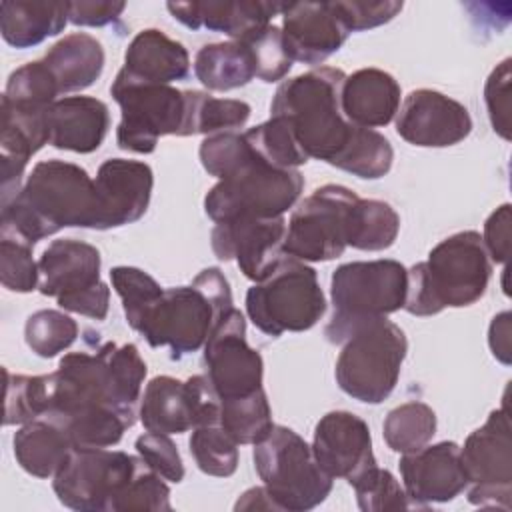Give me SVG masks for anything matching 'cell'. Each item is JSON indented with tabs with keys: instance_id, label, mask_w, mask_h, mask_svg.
I'll list each match as a JSON object with an SVG mask.
<instances>
[{
	"instance_id": "obj_10",
	"label": "cell",
	"mask_w": 512,
	"mask_h": 512,
	"mask_svg": "<svg viewBox=\"0 0 512 512\" xmlns=\"http://www.w3.org/2000/svg\"><path fill=\"white\" fill-rule=\"evenodd\" d=\"M110 94L122 112L116 128L122 150L152 154L162 136H188V90L146 82L120 68Z\"/></svg>"
},
{
	"instance_id": "obj_35",
	"label": "cell",
	"mask_w": 512,
	"mask_h": 512,
	"mask_svg": "<svg viewBox=\"0 0 512 512\" xmlns=\"http://www.w3.org/2000/svg\"><path fill=\"white\" fill-rule=\"evenodd\" d=\"M188 106V136L234 132L242 128L252 114L250 104L244 100L214 98L200 90H188Z\"/></svg>"
},
{
	"instance_id": "obj_48",
	"label": "cell",
	"mask_w": 512,
	"mask_h": 512,
	"mask_svg": "<svg viewBox=\"0 0 512 512\" xmlns=\"http://www.w3.org/2000/svg\"><path fill=\"white\" fill-rule=\"evenodd\" d=\"M138 456L154 470L158 472L164 480L168 482H182L184 478V464L180 458V452L176 444L172 442L170 434H156V432H146L136 438L134 444Z\"/></svg>"
},
{
	"instance_id": "obj_11",
	"label": "cell",
	"mask_w": 512,
	"mask_h": 512,
	"mask_svg": "<svg viewBox=\"0 0 512 512\" xmlns=\"http://www.w3.org/2000/svg\"><path fill=\"white\" fill-rule=\"evenodd\" d=\"M304 178L298 168H276L252 156L232 174L218 180L204 198V210L214 222L232 218H278L300 198Z\"/></svg>"
},
{
	"instance_id": "obj_47",
	"label": "cell",
	"mask_w": 512,
	"mask_h": 512,
	"mask_svg": "<svg viewBox=\"0 0 512 512\" xmlns=\"http://www.w3.org/2000/svg\"><path fill=\"white\" fill-rule=\"evenodd\" d=\"M242 42L248 44V48L252 50L254 64H256V78H260L262 82H268V84L278 82L290 72L292 58L286 52L282 28L268 24L266 28H262L260 32L252 34Z\"/></svg>"
},
{
	"instance_id": "obj_24",
	"label": "cell",
	"mask_w": 512,
	"mask_h": 512,
	"mask_svg": "<svg viewBox=\"0 0 512 512\" xmlns=\"http://www.w3.org/2000/svg\"><path fill=\"white\" fill-rule=\"evenodd\" d=\"M286 2L270 0H194V2H168L166 8L174 20L190 30L208 28L222 32L232 40H246L282 14Z\"/></svg>"
},
{
	"instance_id": "obj_1",
	"label": "cell",
	"mask_w": 512,
	"mask_h": 512,
	"mask_svg": "<svg viewBox=\"0 0 512 512\" xmlns=\"http://www.w3.org/2000/svg\"><path fill=\"white\" fill-rule=\"evenodd\" d=\"M100 226V202L90 174L66 160H42L16 196L2 202L0 234L36 244L62 228Z\"/></svg>"
},
{
	"instance_id": "obj_53",
	"label": "cell",
	"mask_w": 512,
	"mask_h": 512,
	"mask_svg": "<svg viewBox=\"0 0 512 512\" xmlns=\"http://www.w3.org/2000/svg\"><path fill=\"white\" fill-rule=\"evenodd\" d=\"M510 320H512V314L506 310V312H500L498 316L492 318L490 322V328H488V344H490V350L494 354L496 360H500L502 364H510Z\"/></svg>"
},
{
	"instance_id": "obj_50",
	"label": "cell",
	"mask_w": 512,
	"mask_h": 512,
	"mask_svg": "<svg viewBox=\"0 0 512 512\" xmlns=\"http://www.w3.org/2000/svg\"><path fill=\"white\" fill-rule=\"evenodd\" d=\"M510 78V58H504L490 72L484 86L490 124L504 140H510Z\"/></svg>"
},
{
	"instance_id": "obj_30",
	"label": "cell",
	"mask_w": 512,
	"mask_h": 512,
	"mask_svg": "<svg viewBox=\"0 0 512 512\" xmlns=\"http://www.w3.org/2000/svg\"><path fill=\"white\" fill-rule=\"evenodd\" d=\"M42 62L54 76L60 94L80 92L100 78L104 70V48L94 36L72 32L52 44Z\"/></svg>"
},
{
	"instance_id": "obj_15",
	"label": "cell",
	"mask_w": 512,
	"mask_h": 512,
	"mask_svg": "<svg viewBox=\"0 0 512 512\" xmlns=\"http://www.w3.org/2000/svg\"><path fill=\"white\" fill-rule=\"evenodd\" d=\"M468 476V500L476 506L510 510L512 496V440L508 410H492L460 448Z\"/></svg>"
},
{
	"instance_id": "obj_43",
	"label": "cell",
	"mask_w": 512,
	"mask_h": 512,
	"mask_svg": "<svg viewBox=\"0 0 512 512\" xmlns=\"http://www.w3.org/2000/svg\"><path fill=\"white\" fill-rule=\"evenodd\" d=\"M356 492L358 508L364 512H384V510H406L412 508L404 486L394 478V474L378 464L368 468L350 484Z\"/></svg>"
},
{
	"instance_id": "obj_9",
	"label": "cell",
	"mask_w": 512,
	"mask_h": 512,
	"mask_svg": "<svg viewBox=\"0 0 512 512\" xmlns=\"http://www.w3.org/2000/svg\"><path fill=\"white\" fill-rule=\"evenodd\" d=\"M256 472L282 512H306L320 506L332 492V476H328L306 444L292 428L276 426L270 434L254 444Z\"/></svg>"
},
{
	"instance_id": "obj_33",
	"label": "cell",
	"mask_w": 512,
	"mask_h": 512,
	"mask_svg": "<svg viewBox=\"0 0 512 512\" xmlns=\"http://www.w3.org/2000/svg\"><path fill=\"white\" fill-rule=\"evenodd\" d=\"M382 434L390 450L398 454L416 452L436 434V414L424 402H404L388 412Z\"/></svg>"
},
{
	"instance_id": "obj_37",
	"label": "cell",
	"mask_w": 512,
	"mask_h": 512,
	"mask_svg": "<svg viewBox=\"0 0 512 512\" xmlns=\"http://www.w3.org/2000/svg\"><path fill=\"white\" fill-rule=\"evenodd\" d=\"M4 426L26 424L50 410V374L24 376L4 370Z\"/></svg>"
},
{
	"instance_id": "obj_14",
	"label": "cell",
	"mask_w": 512,
	"mask_h": 512,
	"mask_svg": "<svg viewBox=\"0 0 512 512\" xmlns=\"http://www.w3.org/2000/svg\"><path fill=\"white\" fill-rule=\"evenodd\" d=\"M140 456L108 448H72L52 476L60 504L78 512H112Z\"/></svg>"
},
{
	"instance_id": "obj_19",
	"label": "cell",
	"mask_w": 512,
	"mask_h": 512,
	"mask_svg": "<svg viewBox=\"0 0 512 512\" xmlns=\"http://www.w3.org/2000/svg\"><path fill=\"white\" fill-rule=\"evenodd\" d=\"M396 132L420 148H446L472 132V118L464 104L430 88L412 90L396 114Z\"/></svg>"
},
{
	"instance_id": "obj_8",
	"label": "cell",
	"mask_w": 512,
	"mask_h": 512,
	"mask_svg": "<svg viewBox=\"0 0 512 512\" xmlns=\"http://www.w3.org/2000/svg\"><path fill=\"white\" fill-rule=\"evenodd\" d=\"M246 312L252 324L272 338L310 330L326 312L316 270L284 254L266 278L248 288Z\"/></svg>"
},
{
	"instance_id": "obj_23",
	"label": "cell",
	"mask_w": 512,
	"mask_h": 512,
	"mask_svg": "<svg viewBox=\"0 0 512 512\" xmlns=\"http://www.w3.org/2000/svg\"><path fill=\"white\" fill-rule=\"evenodd\" d=\"M94 184L100 202L98 230H110L132 224L146 214L154 174L146 162L110 158L100 164Z\"/></svg>"
},
{
	"instance_id": "obj_34",
	"label": "cell",
	"mask_w": 512,
	"mask_h": 512,
	"mask_svg": "<svg viewBox=\"0 0 512 512\" xmlns=\"http://www.w3.org/2000/svg\"><path fill=\"white\" fill-rule=\"evenodd\" d=\"M398 232L400 216L388 202L360 198L354 206L348 246L366 252L386 250L394 244Z\"/></svg>"
},
{
	"instance_id": "obj_3",
	"label": "cell",
	"mask_w": 512,
	"mask_h": 512,
	"mask_svg": "<svg viewBox=\"0 0 512 512\" xmlns=\"http://www.w3.org/2000/svg\"><path fill=\"white\" fill-rule=\"evenodd\" d=\"M344 78L340 68L318 66L284 80L272 98V116L288 122L308 160L336 166L358 130L340 106Z\"/></svg>"
},
{
	"instance_id": "obj_29",
	"label": "cell",
	"mask_w": 512,
	"mask_h": 512,
	"mask_svg": "<svg viewBox=\"0 0 512 512\" xmlns=\"http://www.w3.org/2000/svg\"><path fill=\"white\" fill-rule=\"evenodd\" d=\"M12 446L20 468L36 478L54 476L74 448L68 430L48 414L22 424Z\"/></svg>"
},
{
	"instance_id": "obj_45",
	"label": "cell",
	"mask_w": 512,
	"mask_h": 512,
	"mask_svg": "<svg viewBox=\"0 0 512 512\" xmlns=\"http://www.w3.org/2000/svg\"><path fill=\"white\" fill-rule=\"evenodd\" d=\"M32 244L0 234V280L12 292H32L40 284L38 262L32 258Z\"/></svg>"
},
{
	"instance_id": "obj_54",
	"label": "cell",
	"mask_w": 512,
	"mask_h": 512,
	"mask_svg": "<svg viewBox=\"0 0 512 512\" xmlns=\"http://www.w3.org/2000/svg\"><path fill=\"white\" fill-rule=\"evenodd\" d=\"M234 510H278V508H276V504L272 502V498L268 496L266 488H264V486H256V488L246 490V492L238 498Z\"/></svg>"
},
{
	"instance_id": "obj_16",
	"label": "cell",
	"mask_w": 512,
	"mask_h": 512,
	"mask_svg": "<svg viewBox=\"0 0 512 512\" xmlns=\"http://www.w3.org/2000/svg\"><path fill=\"white\" fill-rule=\"evenodd\" d=\"M140 422L146 432L182 434L202 424L220 422V398L206 374L176 380L152 378L140 398Z\"/></svg>"
},
{
	"instance_id": "obj_25",
	"label": "cell",
	"mask_w": 512,
	"mask_h": 512,
	"mask_svg": "<svg viewBox=\"0 0 512 512\" xmlns=\"http://www.w3.org/2000/svg\"><path fill=\"white\" fill-rule=\"evenodd\" d=\"M46 124L50 146L90 154L108 134L110 110L94 96H64L46 110Z\"/></svg>"
},
{
	"instance_id": "obj_12",
	"label": "cell",
	"mask_w": 512,
	"mask_h": 512,
	"mask_svg": "<svg viewBox=\"0 0 512 512\" xmlns=\"http://www.w3.org/2000/svg\"><path fill=\"white\" fill-rule=\"evenodd\" d=\"M100 264L96 246L76 238L54 240L38 260V290L56 298L62 310L104 320L110 308V288L100 280Z\"/></svg>"
},
{
	"instance_id": "obj_4",
	"label": "cell",
	"mask_w": 512,
	"mask_h": 512,
	"mask_svg": "<svg viewBox=\"0 0 512 512\" xmlns=\"http://www.w3.org/2000/svg\"><path fill=\"white\" fill-rule=\"evenodd\" d=\"M492 274V262L476 230L456 232L438 242L426 262L406 270L404 310L412 316H434L444 308L478 302Z\"/></svg>"
},
{
	"instance_id": "obj_49",
	"label": "cell",
	"mask_w": 512,
	"mask_h": 512,
	"mask_svg": "<svg viewBox=\"0 0 512 512\" xmlns=\"http://www.w3.org/2000/svg\"><path fill=\"white\" fill-rule=\"evenodd\" d=\"M332 6L350 32H362L382 26L398 16L404 8V4L398 0H348L332 2Z\"/></svg>"
},
{
	"instance_id": "obj_31",
	"label": "cell",
	"mask_w": 512,
	"mask_h": 512,
	"mask_svg": "<svg viewBox=\"0 0 512 512\" xmlns=\"http://www.w3.org/2000/svg\"><path fill=\"white\" fill-rule=\"evenodd\" d=\"M194 74L204 88L228 92L252 82L256 78V64L248 44L238 40L214 42L196 52Z\"/></svg>"
},
{
	"instance_id": "obj_44",
	"label": "cell",
	"mask_w": 512,
	"mask_h": 512,
	"mask_svg": "<svg viewBox=\"0 0 512 512\" xmlns=\"http://www.w3.org/2000/svg\"><path fill=\"white\" fill-rule=\"evenodd\" d=\"M126 510H154V512L172 510L168 484L142 458L134 476L118 496L112 512H126Z\"/></svg>"
},
{
	"instance_id": "obj_39",
	"label": "cell",
	"mask_w": 512,
	"mask_h": 512,
	"mask_svg": "<svg viewBox=\"0 0 512 512\" xmlns=\"http://www.w3.org/2000/svg\"><path fill=\"white\" fill-rule=\"evenodd\" d=\"M190 454L196 466L216 478H228L238 468V442L222 428L220 422L202 424L192 430Z\"/></svg>"
},
{
	"instance_id": "obj_38",
	"label": "cell",
	"mask_w": 512,
	"mask_h": 512,
	"mask_svg": "<svg viewBox=\"0 0 512 512\" xmlns=\"http://www.w3.org/2000/svg\"><path fill=\"white\" fill-rule=\"evenodd\" d=\"M392 160L394 150L390 140L372 128L358 126L350 146L336 162V168L364 180H376L390 172Z\"/></svg>"
},
{
	"instance_id": "obj_17",
	"label": "cell",
	"mask_w": 512,
	"mask_h": 512,
	"mask_svg": "<svg viewBox=\"0 0 512 512\" xmlns=\"http://www.w3.org/2000/svg\"><path fill=\"white\" fill-rule=\"evenodd\" d=\"M204 366L220 400L248 396L262 388L264 362L246 342L244 314L232 308L216 324L204 344Z\"/></svg>"
},
{
	"instance_id": "obj_6",
	"label": "cell",
	"mask_w": 512,
	"mask_h": 512,
	"mask_svg": "<svg viewBox=\"0 0 512 512\" xmlns=\"http://www.w3.org/2000/svg\"><path fill=\"white\" fill-rule=\"evenodd\" d=\"M330 298L334 312L324 336L342 344L360 324L404 308L406 268L390 258L342 264L332 272Z\"/></svg>"
},
{
	"instance_id": "obj_13",
	"label": "cell",
	"mask_w": 512,
	"mask_h": 512,
	"mask_svg": "<svg viewBox=\"0 0 512 512\" xmlns=\"http://www.w3.org/2000/svg\"><path fill=\"white\" fill-rule=\"evenodd\" d=\"M356 192L340 184H324L306 196L286 224L284 254L302 262H326L348 248Z\"/></svg>"
},
{
	"instance_id": "obj_51",
	"label": "cell",
	"mask_w": 512,
	"mask_h": 512,
	"mask_svg": "<svg viewBox=\"0 0 512 512\" xmlns=\"http://www.w3.org/2000/svg\"><path fill=\"white\" fill-rule=\"evenodd\" d=\"M484 248L490 262L504 264L510 256V204L496 208L484 222Z\"/></svg>"
},
{
	"instance_id": "obj_20",
	"label": "cell",
	"mask_w": 512,
	"mask_h": 512,
	"mask_svg": "<svg viewBox=\"0 0 512 512\" xmlns=\"http://www.w3.org/2000/svg\"><path fill=\"white\" fill-rule=\"evenodd\" d=\"M312 454L328 476L344 478L348 484L378 464L368 424L346 410H332L318 420Z\"/></svg>"
},
{
	"instance_id": "obj_46",
	"label": "cell",
	"mask_w": 512,
	"mask_h": 512,
	"mask_svg": "<svg viewBox=\"0 0 512 512\" xmlns=\"http://www.w3.org/2000/svg\"><path fill=\"white\" fill-rule=\"evenodd\" d=\"M198 156L204 170L210 176L222 180L252 156V146L244 134L220 132L202 140Z\"/></svg>"
},
{
	"instance_id": "obj_27",
	"label": "cell",
	"mask_w": 512,
	"mask_h": 512,
	"mask_svg": "<svg viewBox=\"0 0 512 512\" xmlns=\"http://www.w3.org/2000/svg\"><path fill=\"white\" fill-rule=\"evenodd\" d=\"M122 70L146 82L172 84L188 78L190 56L178 40L158 28H146L130 40Z\"/></svg>"
},
{
	"instance_id": "obj_40",
	"label": "cell",
	"mask_w": 512,
	"mask_h": 512,
	"mask_svg": "<svg viewBox=\"0 0 512 512\" xmlns=\"http://www.w3.org/2000/svg\"><path fill=\"white\" fill-rule=\"evenodd\" d=\"M254 152L276 168H298L308 162L292 128L284 118L270 116V120L244 132Z\"/></svg>"
},
{
	"instance_id": "obj_52",
	"label": "cell",
	"mask_w": 512,
	"mask_h": 512,
	"mask_svg": "<svg viewBox=\"0 0 512 512\" xmlns=\"http://www.w3.org/2000/svg\"><path fill=\"white\" fill-rule=\"evenodd\" d=\"M126 2H68V22L76 26H106L120 18Z\"/></svg>"
},
{
	"instance_id": "obj_41",
	"label": "cell",
	"mask_w": 512,
	"mask_h": 512,
	"mask_svg": "<svg viewBox=\"0 0 512 512\" xmlns=\"http://www.w3.org/2000/svg\"><path fill=\"white\" fill-rule=\"evenodd\" d=\"M78 338V324L72 316L44 308L28 316L24 326V340L28 348L40 358H54L68 350Z\"/></svg>"
},
{
	"instance_id": "obj_18",
	"label": "cell",
	"mask_w": 512,
	"mask_h": 512,
	"mask_svg": "<svg viewBox=\"0 0 512 512\" xmlns=\"http://www.w3.org/2000/svg\"><path fill=\"white\" fill-rule=\"evenodd\" d=\"M286 220L278 218H232L216 222L210 234V244L216 258L236 260L240 272L260 282L284 256Z\"/></svg>"
},
{
	"instance_id": "obj_2",
	"label": "cell",
	"mask_w": 512,
	"mask_h": 512,
	"mask_svg": "<svg viewBox=\"0 0 512 512\" xmlns=\"http://www.w3.org/2000/svg\"><path fill=\"white\" fill-rule=\"evenodd\" d=\"M146 362L134 344H102L94 354L70 352L50 372V410L72 414L96 406H116L136 412Z\"/></svg>"
},
{
	"instance_id": "obj_26",
	"label": "cell",
	"mask_w": 512,
	"mask_h": 512,
	"mask_svg": "<svg viewBox=\"0 0 512 512\" xmlns=\"http://www.w3.org/2000/svg\"><path fill=\"white\" fill-rule=\"evenodd\" d=\"M400 96V84L392 74L380 68H360L344 78L340 106L352 124L374 130L392 122Z\"/></svg>"
},
{
	"instance_id": "obj_42",
	"label": "cell",
	"mask_w": 512,
	"mask_h": 512,
	"mask_svg": "<svg viewBox=\"0 0 512 512\" xmlns=\"http://www.w3.org/2000/svg\"><path fill=\"white\" fill-rule=\"evenodd\" d=\"M112 288L122 300L128 326L134 330L148 308L162 296L164 288L144 270L134 266H116L110 270Z\"/></svg>"
},
{
	"instance_id": "obj_32",
	"label": "cell",
	"mask_w": 512,
	"mask_h": 512,
	"mask_svg": "<svg viewBox=\"0 0 512 512\" xmlns=\"http://www.w3.org/2000/svg\"><path fill=\"white\" fill-rule=\"evenodd\" d=\"M220 424L240 444H258L274 428L264 388L230 400H220Z\"/></svg>"
},
{
	"instance_id": "obj_7",
	"label": "cell",
	"mask_w": 512,
	"mask_h": 512,
	"mask_svg": "<svg viewBox=\"0 0 512 512\" xmlns=\"http://www.w3.org/2000/svg\"><path fill=\"white\" fill-rule=\"evenodd\" d=\"M408 352L404 330L386 316L360 324L342 342L334 376L342 392L364 404L384 402Z\"/></svg>"
},
{
	"instance_id": "obj_28",
	"label": "cell",
	"mask_w": 512,
	"mask_h": 512,
	"mask_svg": "<svg viewBox=\"0 0 512 512\" xmlns=\"http://www.w3.org/2000/svg\"><path fill=\"white\" fill-rule=\"evenodd\" d=\"M68 24V2L4 0L0 2V32L6 44L24 50L60 34Z\"/></svg>"
},
{
	"instance_id": "obj_21",
	"label": "cell",
	"mask_w": 512,
	"mask_h": 512,
	"mask_svg": "<svg viewBox=\"0 0 512 512\" xmlns=\"http://www.w3.org/2000/svg\"><path fill=\"white\" fill-rule=\"evenodd\" d=\"M398 466L404 492L416 508L450 502L468 488L460 446L452 440L402 454Z\"/></svg>"
},
{
	"instance_id": "obj_5",
	"label": "cell",
	"mask_w": 512,
	"mask_h": 512,
	"mask_svg": "<svg viewBox=\"0 0 512 512\" xmlns=\"http://www.w3.org/2000/svg\"><path fill=\"white\" fill-rule=\"evenodd\" d=\"M234 308L232 290L220 268L198 272L188 286L164 288L162 296L136 324L152 348L168 346L172 358L200 350L216 324Z\"/></svg>"
},
{
	"instance_id": "obj_22",
	"label": "cell",
	"mask_w": 512,
	"mask_h": 512,
	"mask_svg": "<svg viewBox=\"0 0 512 512\" xmlns=\"http://www.w3.org/2000/svg\"><path fill=\"white\" fill-rule=\"evenodd\" d=\"M282 38L292 62L320 66L342 48L350 30L332 2H286Z\"/></svg>"
},
{
	"instance_id": "obj_36",
	"label": "cell",
	"mask_w": 512,
	"mask_h": 512,
	"mask_svg": "<svg viewBox=\"0 0 512 512\" xmlns=\"http://www.w3.org/2000/svg\"><path fill=\"white\" fill-rule=\"evenodd\" d=\"M60 92L54 76L42 60L16 68L6 82L2 102L22 112H44Z\"/></svg>"
}]
</instances>
